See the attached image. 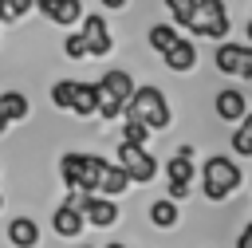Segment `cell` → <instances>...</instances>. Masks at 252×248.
<instances>
[{"label": "cell", "instance_id": "603a6c76", "mask_svg": "<svg viewBox=\"0 0 252 248\" xmlns=\"http://www.w3.org/2000/svg\"><path fill=\"white\" fill-rule=\"evenodd\" d=\"M122 142H126V146H146V142H150L146 122H138V118H122Z\"/></svg>", "mask_w": 252, "mask_h": 248}, {"label": "cell", "instance_id": "4316f807", "mask_svg": "<svg viewBox=\"0 0 252 248\" xmlns=\"http://www.w3.org/2000/svg\"><path fill=\"white\" fill-rule=\"evenodd\" d=\"M236 248H252V224H244V232L236 236Z\"/></svg>", "mask_w": 252, "mask_h": 248}, {"label": "cell", "instance_id": "5b68a950", "mask_svg": "<svg viewBox=\"0 0 252 248\" xmlns=\"http://www.w3.org/2000/svg\"><path fill=\"white\" fill-rule=\"evenodd\" d=\"M114 165H122L126 177L138 181V185H146V181L158 177V161L150 157L146 146H126V142H118V161H114Z\"/></svg>", "mask_w": 252, "mask_h": 248}, {"label": "cell", "instance_id": "ba28073f", "mask_svg": "<svg viewBox=\"0 0 252 248\" xmlns=\"http://www.w3.org/2000/svg\"><path fill=\"white\" fill-rule=\"evenodd\" d=\"M83 43H87V55H106L114 43H110V28H106V20L98 16V12H91V16H83Z\"/></svg>", "mask_w": 252, "mask_h": 248}, {"label": "cell", "instance_id": "6da1fadb", "mask_svg": "<svg viewBox=\"0 0 252 248\" xmlns=\"http://www.w3.org/2000/svg\"><path fill=\"white\" fill-rule=\"evenodd\" d=\"M240 181H244L240 165L232 157H224V154H213L201 165V193H205V201H228L240 189Z\"/></svg>", "mask_w": 252, "mask_h": 248}, {"label": "cell", "instance_id": "5bb4252c", "mask_svg": "<svg viewBox=\"0 0 252 248\" xmlns=\"http://www.w3.org/2000/svg\"><path fill=\"white\" fill-rule=\"evenodd\" d=\"M126 185H130L126 169L114 165V161H106L102 165V177H98V197H118V193H126Z\"/></svg>", "mask_w": 252, "mask_h": 248}, {"label": "cell", "instance_id": "f1b7e54d", "mask_svg": "<svg viewBox=\"0 0 252 248\" xmlns=\"http://www.w3.org/2000/svg\"><path fill=\"white\" fill-rule=\"evenodd\" d=\"M4 130H8V118H4V114H0V134H4Z\"/></svg>", "mask_w": 252, "mask_h": 248}, {"label": "cell", "instance_id": "4fadbf2b", "mask_svg": "<svg viewBox=\"0 0 252 248\" xmlns=\"http://www.w3.org/2000/svg\"><path fill=\"white\" fill-rule=\"evenodd\" d=\"M8 240H12V248H35L39 244V224L32 217H16V220H8Z\"/></svg>", "mask_w": 252, "mask_h": 248}, {"label": "cell", "instance_id": "9a60e30c", "mask_svg": "<svg viewBox=\"0 0 252 248\" xmlns=\"http://www.w3.org/2000/svg\"><path fill=\"white\" fill-rule=\"evenodd\" d=\"M83 224H87V220H83V213H79V209H67V205H59V209H55V217H51V228H55L63 240L79 236V232H83Z\"/></svg>", "mask_w": 252, "mask_h": 248}, {"label": "cell", "instance_id": "7a4b0ae2", "mask_svg": "<svg viewBox=\"0 0 252 248\" xmlns=\"http://www.w3.org/2000/svg\"><path fill=\"white\" fill-rule=\"evenodd\" d=\"M122 118H138V122H146V130L154 134V130H165L169 126V102H165V94L158 91V87H134V94L126 98V106H122Z\"/></svg>", "mask_w": 252, "mask_h": 248}, {"label": "cell", "instance_id": "e0dca14e", "mask_svg": "<svg viewBox=\"0 0 252 248\" xmlns=\"http://www.w3.org/2000/svg\"><path fill=\"white\" fill-rule=\"evenodd\" d=\"M0 114H4L8 122H24V118L32 114L28 94H20V91H4V94H0Z\"/></svg>", "mask_w": 252, "mask_h": 248}, {"label": "cell", "instance_id": "9c48e42d", "mask_svg": "<svg viewBox=\"0 0 252 248\" xmlns=\"http://www.w3.org/2000/svg\"><path fill=\"white\" fill-rule=\"evenodd\" d=\"M94 91L98 94H106V98H114V102H122L126 106V98L134 94V79L122 71V67H114V71H106L98 83H94Z\"/></svg>", "mask_w": 252, "mask_h": 248}, {"label": "cell", "instance_id": "4dcf8cb0", "mask_svg": "<svg viewBox=\"0 0 252 248\" xmlns=\"http://www.w3.org/2000/svg\"><path fill=\"white\" fill-rule=\"evenodd\" d=\"M106 248H126V244H106Z\"/></svg>", "mask_w": 252, "mask_h": 248}, {"label": "cell", "instance_id": "83f0119b", "mask_svg": "<svg viewBox=\"0 0 252 248\" xmlns=\"http://www.w3.org/2000/svg\"><path fill=\"white\" fill-rule=\"evenodd\" d=\"M102 8H110V12H118V8H126V0H98Z\"/></svg>", "mask_w": 252, "mask_h": 248}, {"label": "cell", "instance_id": "8fae6325", "mask_svg": "<svg viewBox=\"0 0 252 248\" xmlns=\"http://www.w3.org/2000/svg\"><path fill=\"white\" fill-rule=\"evenodd\" d=\"M248 114V98L236 91V87H224L220 94H217V118L220 122H240Z\"/></svg>", "mask_w": 252, "mask_h": 248}, {"label": "cell", "instance_id": "44dd1931", "mask_svg": "<svg viewBox=\"0 0 252 248\" xmlns=\"http://www.w3.org/2000/svg\"><path fill=\"white\" fill-rule=\"evenodd\" d=\"M232 154H236V157H252V106H248V114L236 122V134H232Z\"/></svg>", "mask_w": 252, "mask_h": 248}, {"label": "cell", "instance_id": "ffe728a7", "mask_svg": "<svg viewBox=\"0 0 252 248\" xmlns=\"http://www.w3.org/2000/svg\"><path fill=\"white\" fill-rule=\"evenodd\" d=\"M102 165H106V157H98V154H87V165H83V177H79V193H98Z\"/></svg>", "mask_w": 252, "mask_h": 248}, {"label": "cell", "instance_id": "ac0fdd59", "mask_svg": "<svg viewBox=\"0 0 252 248\" xmlns=\"http://www.w3.org/2000/svg\"><path fill=\"white\" fill-rule=\"evenodd\" d=\"M83 165H87V154H63V157H59V177H63L67 189H79Z\"/></svg>", "mask_w": 252, "mask_h": 248}, {"label": "cell", "instance_id": "cb8c5ba5", "mask_svg": "<svg viewBox=\"0 0 252 248\" xmlns=\"http://www.w3.org/2000/svg\"><path fill=\"white\" fill-rule=\"evenodd\" d=\"M32 12V0H0V24H16Z\"/></svg>", "mask_w": 252, "mask_h": 248}, {"label": "cell", "instance_id": "8992f818", "mask_svg": "<svg viewBox=\"0 0 252 248\" xmlns=\"http://www.w3.org/2000/svg\"><path fill=\"white\" fill-rule=\"evenodd\" d=\"M213 63L220 75H236V79H252V47L248 43H217Z\"/></svg>", "mask_w": 252, "mask_h": 248}, {"label": "cell", "instance_id": "277c9868", "mask_svg": "<svg viewBox=\"0 0 252 248\" xmlns=\"http://www.w3.org/2000/svg\"><path fill=\"white\" fill-rule=\"evenodd\" d=\"M193 173H197V165H193V146H181L169 161H165V181H169V201H181V197H189V185H193Z\"/></svg>", "mask_w": 252, "mask_h": 248}, {"label": "cell", "instance_id": "3957f363", "mask_svg": "<svg viewBox=\"0 0 252 248\" xmlns=\"http://www.w3.org/2000/svg\"><path fill=\"white\" fill-rule=\"evenodd\" d=\"M185 28H189V35H205V39L224 43V39H228V28H232L224 0H197L193 12H189V24H185Z\"/></svg>", "mask_w": 252, "mask_h": 248}, {"label": "cell", "instance_id": "d6a6232c", "mask_svg": "<svg viewBox=\"0 0 252 248\" xmlns=\"http://www.w3.org/2000/svg\"><path fill=\"white\" fill-rule=\"evenodd\" d=\"M83 248H91V244H83Z\"/></svg>", "mask_w": 252, "mask_h": 248}, {"label": "cell", "instance_id": "484cf974", "mask_svg": "<svg viewBox=\"0 0 252 248\" xmlns=\"http://www.w3.org/2000/svg\"><path fill=\"white\" fill-rule=\"evenodd\" d=\"M63 55H67V59H87V43H83V35H79V31L63 35Z\"/></svg>", "mask_w": 252, "mask_h": 248}, {"label": "cell", "instance_id": "d4e9b609", "mask_svg": "<svg viewBox=\"0 0 252 248\" xmlns=\"http://www.w3.org/2000/svg\"><path fill=\"white\" fill-rule=\"evenodd\" d=\"M75 83H79V79H59V83L51 87V102H55L59 110H71V98H75Z\"/></svg>", "mask_w": 252, "mask_h": 248}, {"label": "cell", "instance_id": "7c38bea8", "mask_svg": "<svg viewBox=\"0 0 252 248\" xmlns=\"http://www.w3.org/2000/svg\"><path fill=\"white\" fill-rule=\"evenodd\" d=\"M161 59H165V67H169V71H177V75H189V71L197 67V43H189V39H177V43H173V47H169Z\"/></svg>", "mask_w": 252, "mask_h": 248}, {"label": "cell", "instance_id": "1f68e13d", "mask_svg": "<svg viewBox=\"0 0 252 248\" xmlns=\"http://www.w3.org/2000/svg\"><path fill=\"white\" fill-rule=\"evenodd\" d=\"M0 205H4V193H0Z\"/></svg>", "mask_w": 252, "mask_h": 248}, {"label": "cell", "instance_id": "52a82bcc", "mask_svg": "<svg viewBox=\"0 0 252 248\" xmlns=\"http://www.w3.org/2000/svg\"><path fill=\"white\" fill-rule=\"evenodd\" d=\"M32 8L35 12H43L51 24H59V28H71V24H79L87 12H83V0H32Z\"/></svg>", "mask_w": 252, "mask_h": 248}, {"label": "cell", "instance_id": "2e32d148", "mask_svg": "<svg viewBox=\"0 0 252 248\" xmlns=\"http://www.w3.org/2000/svg\"><path fill=\"white\" fill-rule=\"evenodd\" d=\"M71 114H79V118H94V114H98V94H94V83H75Z\"/></svg>", "mask_w": 252, "mask_h": 248}, {"label": "cell", "instance_id": "f546056e", "mask_svg": "<svg viewBox=\"0 0 252 248\" xmlns=\"http://www.w3.org/2000/svg\"><path fill=\"white\" fill-rule=\"evenodd\" d=\"M248 47H252V16H248Z\"/></svg>", "mask_w": 252, "mask_h": 248}, {"label": "cell", "instance_id": "d6986e66", "mask_svg": "<svg viewBox=\"0 0 252 248\" xmlns=\"http://www.w3.org/2000/svg\"><path fill=\"white\" fill-rule=\"evenodd\" d=\"M177 201H169V197H158V201H150V220L158 224V228H173L177 224Z\"/></svg>", "mask_w": 252, "mask_h": 248}, {"label": "cell", "instance_id": "30bf717a", "mask_svg": "<svg viewBox=\"0 0 252 248\" xmlns=\"http://www.w3.org/2000/svg\"><path fill=\"white\" fill-rule=\"evenodd\" d=\"M83 220H87V224H94V228H110V224L118 220V205H114L110 197L91 193V197H87V205H83Z\"/></svg>", "mask_w": 252, "mask_h": 248}, {"label": "cell", "instance_id": "7402d4cb", "mask_svg": "<svg viewBox=\"0 0 252 248\" xmlns=\"http://www.w3.org/2000/svg\"><path fill=\"white\" fill-rule=\"evenodd\" d=\"M177 39H181V35H177V28H173V24H154V28H150V47H154V51H161V55H165Z\"/></svg>", "mask_w": 252, "mask_h": 248}]
</instances>
